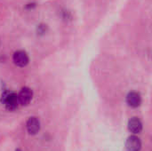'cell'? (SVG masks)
Listing matches in <instances>:
<instances>
[{"instance_id":"6da1fadb","label":"cell","mask_w":152,"mask_h":151,"mask_svg":"<svg viewBox=\"0 0 152 151\" xmlns=\"http://www.w3.org/2000/svg\"><path fill=\"white\" fill-rule=\"evenodd\" d=\"M4 104L5 105L6 109L9 110H14L18 108L20 101L18 95L13 93H8L4 94V100H3Z\"/></svg>"},{"instance_id":"7a4b0ae2","label":"cell","mask_w":152,"mask_h":151,"mask_svg":"<svg viewBox=\"0 0 152 151\" xmlns=\"http://www.w3.org/2000/svg\"><path fill=\"white\" fill-rule=\"evenodd\" d=\"M13 62L18 67H25L28 63V56L24 51H16L12 56Z\"/></svg>"},{"instance_id":"3957f363","label":"cell","mask_w":152,"mask_h":151,"mask_svg":"<svg viewBox=\"0 0 152 151\" xmlns=\"http://www.w3.org/2000/svg\"><path fill=\"white\" fill-rule=\"evenodd\" d=\"M32 97H33V93L31 89H29L28 87L21 88V90L20 91L18 94L19 101H20V104L21 105H28L31 101Z\"/></svg>"},{"instance_id":"277c9868","label":"cell","mask_w":152,"mask_h":151,"mask_svg":"<svg viewBox=\"0 0 152 151\" xmlns=\"http://www.w3.org/2000/svg\"><path fill=\"white\" fill-rule=\"evenodd\" d=\"M126 146V149L129 151H140L141 148H142V142L138 137L132 135V136L128 137Z\"/></svg>"},{"instance_id":"5b68a950","label":"cell","mask_w":152,"mask_h":151,"mask_svg":"<svg viewBox=\"0 0 152 151\" xmlns=\"http://www.w3.org/2000/svg\"><path fill=\"white\" fill-rule=\"evenodd\" d=\"M27 130L30 134H36L40 130V121L37 117H32L27 121Z\"/></svg>"},{"instance_id":"8992f818","label":"cell","mask_w":152,"mask_h":151,"mask_svg":"<svg viewBox=\"0 0 152 151\" xmlns=\"http://www.w3.org/2000/svg\"><path fill=\"white\" fill-rule=\"evenodd\" d=\"M126 102L130 107L137 108L142 103V97H141L140 93H138L136 92H131L127 94Z\"/></svg>"},{"instance_id":"52a82bcc","label":"cell","mask_w":152,"mask_h":151,"mask_svg":"<svg viewBox=\"0 0 152 151\" xmlns=\"http://www.w3.org/2000/svg\"><path fill=\"white\" fill-rule=\"evenodd\" d=\"M128 129L133 133H140L142 130V124L138 117H132L128 121Z\"/></svg>"},{"instance_id":"ba28073f","label":"cell","mask_w":152,"mask_h":151,"mask_svg":"<svg viewBox=\"0 0 152 151\" xmlns=\"http://www.w3.org/2000/svg\"><path fill=\"white\" fill-rule=\"evenodd\" d=\"M16 151H21V150H16Z\"/></svg>"}]
</instances>
